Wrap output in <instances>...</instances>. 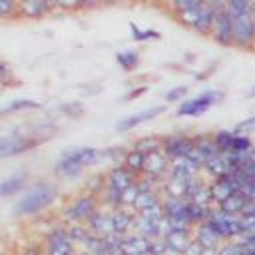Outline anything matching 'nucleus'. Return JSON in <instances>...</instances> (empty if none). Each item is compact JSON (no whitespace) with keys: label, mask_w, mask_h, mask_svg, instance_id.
Masks as SVG:
<instances>
[{"label":"nucleus","mask_w":255,"mask_h":255,"mask_svg":"<svg viewBox=\"0 0 255 255\" xmlns=\"http://www.w3.org/2000/svg\"><path fill=\"white\" fill-rule=\"evenodd\" d=\"M233 129H219L213 133V141L219 149V153H229L231 151V145H233Z\"/></svg>","instance_id":"obj_26"},{"label":"nucleus","mask_w":255,"mask_h":255,"mask_svg":"<svg viewBox=\"0 0 255 255\" xmlns=\"http://www.w3.org/2000/svg\"><path fill=\"white\" fill-rule=\"evenodd\" d=\"M42 104L40 102H34V100H26V98H18V100H12L8 102L6 106L0 108V118L2 116H10V114H18V112H28V110H40Z\"/></svg>","instance_id":"obj_21"},{"label":"nucleus","mask_w":255,"mask_h":255,"mask_svg":"<svg viewBox=\"0 0 255 255\" xmlns=\"http://www.w3.org/2000/svg\"><path fill=\"white\" fill-rule=\"evenodd\" d=\"M22 255H44V247L42 245H28L22 251Z\"/></svg>","instance_id":"obj_38"},{"label":"nucleus","mask_w":255,"mask_h":255,"mask_svg":"<svg viewBox=\"0 0 255 255\" xmlns=\"http://www.w3.org/2000/svg\"><path fill=\"white\" fill-rule=\"evenodd\" d=\"M217 14H219V10H217V8H213L209 2H205V0H203L201 10H199V16H197V22H195L193 30H195L197 34L211 36V32H213V24H215V20H217Z\"/></svg>","instance_id":"obj_16"},{"label":"nucleus","mask_w":255,"mask_h":255,"mask_svg":"<svg viewBox=\"0 0 255 255\" xmlns=\"http://www.w3.org/2000/svg\"><path fill=\"white\" fill-rule=\"evenodd\" d=\"M253 2H255V0H253Z\"/></svg>","instance_id":"obj_42"},{"label":"nucleus","mask_w":255,"mask_h":255,"mask_svg":"<svg viewBox=\"0 0 255 255\" xmlns=\"http://www.w3.org/2000/svg\"><path fill=\"white\" fill-rule=\"evenodd\" d=\"M203 171H207V175H211V179H219L223 175H229L231 173V165H229L227 155L225 153L213 155L211 159H207L203 163Z\"/></svg>","instance_id":"obj_18"},{"label":"nucleus","mask_w":255,"mask_h":255,"mask_svg":"<svg viewBox=\"0 0 255 255\" xmlns=\"http://www.w3.org/2000/svg\"><path fill=\"white\" fill-rule=\"evenodd\" d=\"M161 149L165 151V155L169 159H179V157H187L193 149V135L187 133H169L163 137Z\"/></svg>","instance_id":"obj_10"},{"label":"nucleus","mask_w":255,"mask_h":255,"mask_svg":"<svg viewBox=\"0 0 255 255\" xmlns=\"http://www.w3.org/2000/svg\"><path fill=\"white\" fill-rule=\"evenodd\" d=\"M221 100H223V92H219V90L201 92V94H197V96L181 102V106L177 108L175 116H179V118H199L209 108H213L215 104H219Z\"/></svg>","instance_id":"obj_5"},{"label":"nucleus","mask_w":255,"mask_h":255,"mask_svg":"<svg viewBox=\"0 0 255 255\" xmlns=\"http://www.w3.org/2000/svg\"><path fill=\"white\" fill-rule=\"evenodd\" d=\"M163 112H165V106H153V108H147V110H143V112L131 114V116H128V118L120 120L118 129H120V131H126V129L137 128L139 124H145V122H149V120L157 118V116H159V114H163Z\"/></svg>","instance_id":"obj_15"},{"label":"nucleus","mask_w":255,"mask_h":255,"mask_svg":"<svg viewBox=\"0 0 255 255\" xmlns=\"http://www.w3.org/2000/svg\"><path fill=\"white\" fill-rule=\"evenodd\" d=\"M165 2H167V6H169L171 14L177 16V14H181V12H185V10L193 8V6H197L201 0H165Z\"/></svg>","instance_id":"obj_30"},{"label":"nucleus","mask_w":255,"mask_h":255,"mask_svg":"<svg viewBox=\"0 0 255 255\" xmlns=\"http://www.w3.org/2000/svg\"><path fill=\"white\" fill-rule=\"evenodd\" d=\"M38 145V139H34L32 135H0V159L6 157H14L20 155L32 147Z\"/></svg>","instance_id":"obj_9"},{"label":"nucleus","mask_w":255,"mask_h":255,"mask_svg":"<svg viewBox=\"0 0 255 255\" xmlns=\"http://www.w3.org/2000/svg\"><path fill=\"white\" fill-rule=\"evenodd\" d=\"M161 143H163V137L145 135V137H139V139L133 143V149H139V151H143V153L147 155V153H151V151L161 149Z\"/></svg>","instance_id":"obj_24"},{"label":"nucleus","mask_w":255,"mask_h":255,"mask_svg":"<svg viewBox=\"0 0 255 255\" xmlns=\"http://www.w3.org/2000/svg\"><path fill=\"white\" fill-rule=\"evenodd\" d=\"M211 38H213L215 44H219L223 48L233 46V16L225 8L219 10V14H217V20L213 24Z\"/></svg>","instance_id":"obj_11"},{"label":"nucleus","mask_w":255,"mask_h":255,"mask_svg":"<svg viewBox=\"0 0 255 255\" xmlns=\"http://www.w3.org/2000/svg\"><path fill=\"white\" fill-rule=\"evenodd\" d=\"M68 231H70V237H72V241L76 243V247H78V245L84 247L86 241L94 235L86 223H70V225H68Z\"/></svg>","instance_id":"obj_23"},{"label":"nucleus","mask_w":255,"mask_h":255,"mask_svg":"<svg viewBox=\"0 0 255 255\" xmlns=\"http://www.w3.org/2000/svg\"><path fill=\"white\" fill-rule=\"evenodd\" d=\"M20 0H0V20L18 18Z\"/></svg>","instance_id":"obj_28"},{"label":"nucleus","mask_w":255,"mask_h":255,"mask_svg":"<svg viewBox=\"0 0 255 255\" xmlns=\"http://www.w3.org/2000/svg\"><path fill=\"white\" fill-rule=\"evenodd\" d=\"M6 80H12V70L8 68V64L0 62V82H6Z\"/></svg>","instance_id":"obj_37"},{"label":"nucleus","mask_w":255,"mask_h":255,"mask_svg":"<svg viewBox=\"0 0 255 255\" xmlns=\"http://www.w3.org/2000/svg\"><path fill=\"white\" fill-rule=\"evenodd\" d=\"M143 92H145V86H141V88H137V90L129 92V94L126 96V100H133V98H137V94H143Z\"/></svg>","instance_id":"obj_40"},{"label":"nucleus","mask_w":255,"mask_h":255,"mask_svg":"<svg viewBox=\"0 0 255 255\" xmlns=\"http://www.w3.org/2000/svg\"><path fill=\"white\" fill-rule=\"evenodd\" d=\"M104 4H108V0H80L82 10H94V8H100Z\"/></svg>","instance_id":"obj_34"},{"label":"nucleus","mask_w":255,"mask_h":255,"mask_svg":"<svg viewBox=\"0 0 255 255\" xmlns=\"http://www.w3.org/2000/svg\"><path fill=\"white\" fill-rule=\"evenodd\" d=\"M201 251H203V247L195 241V239H191V243L185 247V251H183V255H201Z\"/></svg>","instance_id":"obj_36"},{"label":"nucleus","mask_w":255,"mask_h":255,"mask_svg":"<svg viewBox=\"0 0 255 255\" xmlns=\"http://www.w3.org/2000/svg\"><path fill=\"white\" fill-rule=\"evenodd\" d=\"M243 165H255V145L249 149V151H245L243 153Z\"/></svg>","instance_id":"obj_39"},{"label":"nucleus","mask_w":255,"mask_h":255,"mask_svg":"<svg viewBox=\"0 0 255 255\" xmlns=\"http://www.w3.org/2000/svg\"><path fill=\"white\" fill-rule=\"evenodd\" d=\"M207 221L223 241H233V239H239L243 235L241 215H231V213H225L221 209H213L211 217Z\"/></svg>","instance_id":"obj_7"},{"label":"nucleus","mask_w":255,"mask_h":255,"mask_svg":"<svg viewBox=\"0 0 255 255\" xmlns=\"http://www.w3.org/2000/svg\"><path fill=\"white\" fill-rule=\"evenodd\" d=\"M44 255H76V243L70 237L68 225H56L52 227L44 237Z\"/></svg>","instance_id":"obj_6"},{"label":"nucleus","mask_w":255,"mask_h":255,"mask_svg":"<svg viewBox=\"0 0 255 255\" xmlns=\"http://www.w3.org/2000/svg\"><path fill=\"white\" fill-rule=\"evenodd\" d=\"M247 98H255V88H253V90L249 92V96H247Z\"/></svg>","instance_id":"obj_41"},{"label":"nucleus","mask_w":255,"mask_h":255,"mask_svg":"<svg viewBox=\"0 0 255 255\" xmlns=\"http://www.w3.org/2000/svg\"><path fill=\"white\" fill-rule=\"evenodd\" d=\"M100 157V151L96 147H76V149H68L62 153V157L56 163V173L64 175V177H76L78 173H82L86 167L94 165Z\"/></svg>","instance_id":"obj_2"},{"label":"nucleus","mask_w":255,"mask_h":255,"mask_svg":"<svg viewBox=\"0 0 255 255\" xmlns=\"http://www.w3.org/2000/svg\"><path fill=\"white\" fill-rule=\"evenodd\" d=\"M102 207H104V205H102V201H100L98 195L84 191V193L76 195V197L66 205L64 213H62V219H64L66 225H70V223H88V219H90L96 211H100Z\"/></svg>","instance_id":"obj_3"},{"label":"nucleus","mask_w":255,"mask_h":255,"mask_svg":"<svg viewBox=\"0 0 255 255\" xmlns=\"http://www.w3.org/2000/svg\"><path fill=\"white\" fill-rule=\"evenodd\" d=\"M169 165H171V159L165 155L163 149L151 151V153H147V157H145L143 177H149V179H153V181H157V183H163V181L167 179Z\"/></svg>","instance_id":"obj_8"},{"label":"nucleus","mask_w":255,"mask_h":255,"mask_svg":"<svg viewBox=\"0 0 255 255\" xmlns=\"http://www.w3.org/2000/svg\"><path fill=\"white\" fill-rule=\"evenodd\" d=\"M251 129H255V116H251V118L239 122V124L233 128L235 133H245V131H251Z\"/></svg>","instance_id":"obj_32"},{"label":"nucleus","mask_w":255,"mask_h":255,"mask_svg":"<svg viewBox=\"0 0 255 255\" xmlns=\"http://www.w3.org/2000/svg\"><path fill=\"white\" fill-rule=\"evenodd\" d=\"M149 251H151V239H147L135 231L129 235H124L120 241L122 255H149Z\"/></svg>","instance_id":"obj_12"},{"label":"nucleus","mask_w":255,"mask_h":255,"mask_svg":"<svg viewBox=\"0 0 255 255\" xmlns=\"http://www.w3.org/2000/svg\"><path fill=\"white\" fill-rule=\"evenodd\" d=\"M237 171H239V175H241L243 179L255 181V165H241Z\"/></svg>","instance_id":"obj_35"},{"label":"nucleus","mask_w":255,"mask_h":255,"mask_svg":"<svg viewBox=\"0 0 255 255\" xmlns=\"http://www.w3.org/2000/svg\"><path fill=\"white\" fill-rule=\"evenodd\" d=\"M116 60H118V64H120L122 70L131 72V70H135L137 64H139V54H137L135 50H124V52H120V54L116 56Z\"/></svg>","instance_id":"obj_25"},{"label":"nucleus","mask_w":255,"mask_h":255,"mask_svg":"<svg viewBox=\"0 0 255 255\" xmlns=\"http://www.w3.org/2000/svg\"><path fill=\"white\" fill-rule=\"evenodd\" d=\"M52 10H56L54 0H20V8H18V16L20 18H28V20H38L48 16Z\"/></svg>","instance_id":"obj_13"},{"label":"nucleus","mask_w":255,"mask_h":255,"mask_svg":"<svg viewBox=\"0 0 255 255\" xmlns=\"http://www.w3.org/2000/svg\"><path fill=\"white\" fill-rule=\"evenodd\" d=\"M145 153L143 151H139V149H129V151H126L124 153V157H122V165L124 167H128L131 173H135L137 177H141L143 175V167H145Z\"/></svg>","instance_id":"obj_20"},{"label":"nucleus","mask_w":255,"mask_h":255,"mask_svg":"<svg viewBox=\"0 0 255 255\" xmlns=\"http://www.w3.org/2000/svg\"><path fill=\"white\" fill-rule=\"evenodd\" d=\"M26 183H28V175L24 171H18V173L8 175L4 181H0V197H10V195L22 191V187Z\"/></svg>","instance_id":"obj_19"},{"label":"nucleus","mask_w":255,"mask_h":255,"mask_svg":"<svg viewBox=\"0 0 255 255\" xmlns=\"http://www.w3.org/2000/svg\"><path fill=\"white\" fill-rule=\"evenodd\" d=\"M86 225H88L90 231H92L94 235H98V237H108V235L116 233V231H114V221H112V209H100V211H96V213L88 219Z\"/></svg>","instance_id":"obj_14"},{"label":"nucleus","mask_w":255,"mask_h":255,"mask_svg":"<svg viewBox=\"0 0 255 255\" xmlns=\"http://www.w3.org/2000/svg\"><path fill=\"white\" fill-rule=\"evenodd\" d=\"M185 94H187V86H175V88L167 90V94H165V102H167V104L179 102V100H183Z\"/></svg>","instance_id":"obj_31"},{"label":"nucleus","mask_w":255,"mask_h":255,"mask_svg":"<svg viewBox=\"0 0 255 255\" xmlns=\"http://www.w3.org/2000/svg\"><path fill=\"white\" fill-rule=\"evenodd\" d=\"M235 133V131H233ZM253 147V141L247 133H235L233 135V145H231V151L233 153H245Z\"/></svg>","instance_id":"obj_27"},{"label":"nucleus","mask_w":255,"mask_h":255,"mask_svg":"<svg viewBox=\"0 0 255 255\" xmlns=\"http://www.w3.org/2000/svg\"><path fill=\"white\" fill-rule=\"evenodd\" d=\"M247 203H249V201H247L241 193H233V195H229L225 201L219 203V209L225 211V213H231V215H241V213L245 211Z\"/></svg>","instance_id":"obj_22"},{"label":"nucleus","mask_w":255,"mask_h":255,"mask_svg":"<svg viewBox=\"0 0 255 255\" xmlns=\"http://www.w3.org/2000/svg\"><path fill=\"white\" fill-rule=\"evenodd\" d=\"M129 30H131V38L137 40V42H147V40H157L159 38V32H155V30H141L133 22L129 24Z\"/></svg>","instance_id":"obj_29"},{"label":"nucleus","mask_w":255,"mask_h":255,"mask_svg":"<svg viewBox=\"0 0 255 255\" xmlns=\"http://www.w3.org/2000/svg\"><path fill=\"white\" fill-rule=\"evenodd\" d=\"M193 239L201 245V247H221L225 241L217 235V231L209 225V221L199 223L193 227Z\"/></svg>","instance_id":"obj_17"},{"label":"nucleus","mask_w":255,"mask_h":255,"mask_svg":"<svg viewBox=\"0 0 255 255\" xmlns=\"http://www.w3.org/2000/svg\"><path fill=\"white\" fill-rule=\"evenodd\" d=\"M58 10H82L80 0H54Z\"/></svg>","instance_id":"obj_33"},{"label":"nucleus","mask_w":255,"mask_h":255,"mask_svg":"<svg viewBox=\"0 0 255 255\" xmlns=\"http://www.w3.org/2000/svg\"><path fill=\"white\" fill-rule=\"evenodd\" d=\"M58 197V187L50 181H42L36 183L30 191H26L14 205L12 213L16 217H30V215H38L44 209H48Z\"/></svg>","instance_id":"obj_1"},{"label":"nucleus","mask_w":255,"mask_h":255,"mask_svg":"<svg viewBox=\"0 0 255 255\" xmlns=\"http://www.w3.org/2000/svg\"><path fill=\"white\" fill-rule=\"evenodd\" d=\"M233 48H255V6L233 16Z\"/></svg>","instance_id":"obj_4"}]
</instances>
